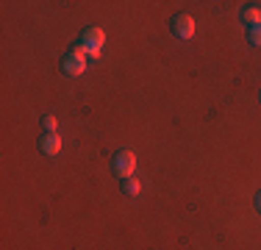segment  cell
<instances>
[{
  "label": "cell",
  "mask_w": 261,
  "mask_h": 250,
  "mask_svg": "<svg viewBox=\"0 0 261 250\" xmlns=\"http://www.w3.org/2000/svg\"><path fill=\"white\" fill-rule=\"evenodd\" d=\"M136 170V156L134 150H120V153L114 156V172L120 175V178H130Z\"/></svg>",
  "instance_id": "7a4b0ae2"
},
{
  "label": "cell",
  "mask_w": 261,
  "mask_h": 250,
  "mask_svg": "<svg viewBox=\"0 0 261 250\" xmlns=\"http://www.w3.org/2000/svg\"><path fill=\"white\" fill-rule=\"evenodd\" d=\"M39 150H42L45 156H56V153L61 150V136H56V134H45V136L39 139Z\"/></svg>",
  "instance_id": "5b68a950"
},
{
  "label": "cell",
  "mask_w": 261,
  "mask_h": 250,
  "mask_svg": "<svg viewBox=\"0 0 261 250\" xmlns=\"http://www.w3.org/2000/svg\"><path fill=\"white\" fill-rule=\"evenodd\" d=\"M61 67H64V72H70V75H84L86 67H89V61H86V53L72 50V53H67L64 59H61Z\"/></svg>",
  "instance_id": "3957f363"
},
{
  "label": "cell",
  "mask_w": 261,
  "mask_h": 250,
  "mask_svg": "<svg viewBox=\"0 0 261 250\" xmlns=\"http://www.w3.org/2000/svg\"><path fill=\"white\" fill-rule=\"evenodd\" d=\"M45 128L50 131V134H53V131H56V117H50V114L45 117Z\"/></svg>",
  "instance_id": "9c48e42d"
},
{
  "label": "cell",
  "mask_w": 261,
  "mask_h": 250,
  "mask_svg": "<svg viewBox=\"0 0 261 250\" xmlns=\"http://www.w3.org/2000/svg\"><path fill=\"white\" fill-rule=\"evenodd\" d=\"M172 31H175L181 39H192V36H195V20H192L189 14H178L175 20H172Z\"/></svg>",
  "instance_id": "277c9868"
},
{
  "label": "cell",
  "mask_w": 261,
  "mask_h": 250,
  "mask_svg": "<svg viewBox=\"0 0 261 250\" xmlns=\"http://www.w3.org/2000/svg\"><path fill=\"white\" fill-rule=\"evenodd\" d=\"M256 209L261 211V192H258V195H256Z\"/></svg>",
  "instance_id": "30bf717a"
},
{
  "label": "cell",
  "mask_w": 261,
  "mask_h": 250,
  "mask_svg": "<svg viewBox=\"0 0 261 250\" xmlns=\"http://www.w3.org/2000/svg\"><path fill=\"white\" fill-rule=\"evenodd\" d=\"M250 42L256 47H261V25H256V28H250Z\"/></svg>",
  "instance_id": "ba28073f"
},
{
  "label": "cell",
  "mask_w": 261,
  "mask_h": 250,
  "mask_svg": "<svg viewBox=\"0 0 261 250\" xmlns=\"http://www.w3.org/2000/svg\"><path fill=\"white\" fill-rule=\"evenodd\" d=\"M103 42H106V34H103L100 28H86L84 36H81V53H86V56H92V59H97V56H100Z\"/></svg>",
  "instance_id": "6da1fadb"
},
{
  "label": "cell",
  "mask_w": 261,
  "mask_h": 250,
  "mask_svg": "<svg viewBox=\"0 0 261 250\" xmlns=\"http://www.w3.org/2000/svg\"><path fill=\"white\" fill-rule=\"evenodd\" d=\"M242 20H245L250 28H256L261 25V6H247L245 11H242Z\"/></svg>",
  "instance_id": "8992f818"
},
{
  "label": "cell",
  "mask_w": 261,
  "mask_h": 250,
  "mask_svg": "<svg viewBox=\"0 0 261 250\" xmlns=\"http://www.w3.org/2000/svg\"><path fill=\"white\" fill-rule=\"evenodd\" d=\"M139 189H142V186H139V181H136V178H125V184H122V192H125V195L134 197V195H139Z\"/></svg>",
  "instance_id": "52a82bcc"
}]
</instances>
